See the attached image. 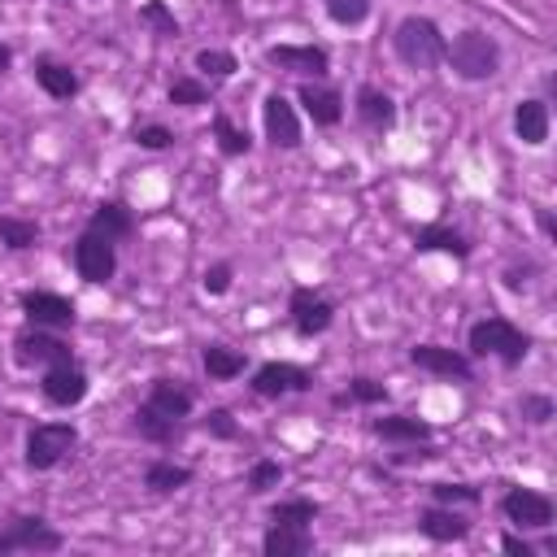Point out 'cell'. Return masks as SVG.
<instances>
[{"mask_svg":"<svg viewBox=\"0 0 557 557\" xmlns=\"http://www.w3.org/2000/svg\"><path fill=\"white\" fill-rule=\"evenodd\" d=\"M392 48H396L400 65H409V70H435V65L444 61L448 39H444V30H440L435 17L409 13V17L396 22V30H392Z\"/></svg>","mask_w":557,"mask_h":557,"instance_id":"obj_1","label":"cell"},{"mask_svg":"<svg viewBox=\"0 0 557 557\" xmlns=\"http://www.w3.org/2000/svg\"><path fill=\"white\" fill-rule=\"evenodd\" d=\"M466 348H470V357H496L500 366H522V357L531 352V339H527L522 326L492 313V318H479L466 331Z\"/></svg>","mask_w":557,"mask_h":557,"instance_id":"obj_2","label":"cell"},{"mask_svg":"<svg viewBox=\"0 0 557 557\" xmlns=\"http://www.w3.org/2000/svg\"><path fill=\"white\" fill-rule=\"evenodd\" d=\"M444 61L453 65L457 78H466V83H487V78L500 70V44H496L492 35H483V30H461V35L448 39Z\"/></svg>","mask_w":557,"mask_h":557,"instance_id":"obj_3","label":"cell"},{"mask_svg":"<svg viewBox=\"0 0 557 557\" xmlns=\"http://www.w3.org/2000/svg\"><path fill=\"white\" fill-rule=\"evenodd\" d=\"M74 444H78L74 422H35L26 431V466L30 470H52L70 457Z\"/></svg>","mask_w":557,"mask_h":557,"instance_id":"obj_4","label":"cell"},{"mask_svg":"<svg viewBox=\"0 0 557 557\" xmlns=\"http://www.w3.org/2000/svg\"><path fill=\"white\" fill-rule=\"evenodd\" d=\"M61 548H65V535L52 522H44L39 513H22L0 531V557H9V553H61Z\"/></svg>","mask_w":557,"mask_h":557,"instance_id":"obj_5","label":"cell"},{"mask_svg":"<svg viewBox=\"0 0 557 557\" xmlns=\"http://www.w3.org/2000/svg\"><path fill=\"white\" fill-rule=\"evenodd\" d=\"M70 261H74L83 283H109L117 274V244L100 231H83L70 248Z\"/></svg>","mask_w":557,"mask_h":557,"instance_id":"obj_6","label":"cell"},{"mask_svg":"<svg viewBox=\"0 0 557 557\" xmlns=\"http://www.w3.org/2000/svg\"><path fill=\"white\" fill-rule=\"evenodd\" d=\"M287 313H292L296 335L313 339V335H322V331L335 322V300H331V296H322V292H313V287H292Z\"/></svg>","mask_w":557,"mask_h":557,"instance_id":"obj_7","label":"cell"},{"mask_svg":"<svg viewBox=\"0 0 557 557\" xmlns=\"http://www.w3.org/2000/svg\"><path fill=\"white\" fill-rule=\"evenodd\" d=\"M500 513L522 531H548L553 527V500L535 487H509L500 496Z\"/></svg>","mask_w":557,"mask_h":557,"instance_id":"obj_8","label":"cell"},{"mask_svg":"<svg viewBox=\"0 0 557 557\" xmlns=\"http://www.w3.org/2000/svg\"><path fill=\"white\" fill-rule=\"evenodd\" d=\"M13 361L17 366H57V361H74L70 344L61 335H52L48 326H26L13 339Z\"/></svg>","mask_w":557,"mask_h":557,"instance_id":"obj_9","label":"cell"},{"mask_svg":"<svg viewBox=\"0 0 557 557\" xmlns=\"http://www.w3.org/2000/svg\"><path fill=\"white\" fill-rule=\"evenodd\" d=\"M87 370L78 366V361H57V366H44V379H39V392H44V400L48 405H57V409H70V405H78L83 396H87Z\"/></svg>","mask_w":557,"mask_h":557,"instance_id":"obj_10","label":"cell"},{"mask_svg":"<svg viewBox=\"0 0 557 557\" xmlns=\"http://www.w3.org/2000/svg\"><path fill=\"white\" fill-rule=\"evenodd\" d=\"M313 387V374L305 366H292V361H265L252 370V392L261 400H274V396H292V392H309Z\"/></svg>","mask_w":557,"mask_h":557,"instance_id":"obj_11","label":"cell"},{"mask_svg":"<svg viewBox=\"0 0 557 557\" xmlns=\"http://www.w3.org/2000/svg\"><path fill=\"white\" fill-rule=\"evenodd\" d=\"M265 65L292 70V74H305V78H326L331 74V57L318 44H274V48H265Z\"/></svg>","mask_w":557,"mask_h":557,"instance_id":"obj_12","label":"cell"},{"mask_svg":"<svg viewBox=\"0 0 557 557\" xmlns=\"http://www.w3.org/2000/svg\"><path fill=\"white\" fill-rule=\"evenodd\" d=\"M22 313L30 326H48V331H70L74 326V300L57 296V292H22Z\"/></svg>","mask_w":557,"mask_h":557,"instance_id":"obj_13","label":"cell"},{"mask_svg":"<svg viewBox=\"0 0 557 557\" xmlns=\"http://www.w3.org/2000/svg\"><path fill=\"white\" fill-rule=\"evenodd\" d=\"M261 122H265V139L274 148H296L300 144V117H296V104L278 91H270L261 100Z\"/></svg>","mask_w":557,"mask_h":557,"instance_id":"obj_14","label":"cell"},{"mask_svg":"<svg viewBox=\"0 0 557 557\" xmlns=\"http://www.w3.org/2000/svg\"><path fill=\"white\" fill-rule=\"evenodd\" d=\"M409 361L426 374H440V379H461V383L474 379V361L457 348H444V344H418V348H409Z\"/></svg>","mask_w":557,"mask_h":557,"instance_id":"obj_15","label":"cell"},{"mask_svg":"<svg viewBox=\"0 0 557 557\" xmlns=\"http://www.w3.org/2000/svg\"><path fill=\"white\" fill-rule=\"evenodd\" d=\"M191 405H196V396H191V387H183L178 379H152V387H148V396H144V409H152L157 418L178 422V426H183V418L191 413Z\"/></svg>","mask_w":557,"mask_h":557,"instance_id":"obj_16","label":"cell"},{"mask_svg":"<svg viewBox=\"0 0 557 557\" xmlns=\"http://www.w3.org/2000/svg\"><path fill=\"white\" fill-rule=\"evenodd\" d=\"M357 122H361L366 131H374V135L392 131V126H396V100H392L383 87L361 83V87H357Z\"/></svg>","mask_w":557,"mask_h":557,"instance_id":"obj_17","label":"cell"},{"mask_svg":"<svg viewBox=\"0 0 557 557\" xmlns=\"http://www.w3.org/2000/svg\"><path fill=\"white\" fill-rule=\"evenodd\" d=\"M418 531L435 544H453V540H466L470 535V522L457 513V505H431L418 513Z\"/></svg>","mask_w":557,"mask_h":557,"instance_id":"obj_18","label":"cell"},{"mask_svg":"<svg viewBox=\"0 0 557 557\" xmlns=\"http://www.w3.org/2000/svg\"><path fill=\"white\" fill-rule=\"evenodd\" d=\"M313 548V531L296 527V522H270L261 535V553L265 557H305Z\"/></svg>","mask_w":557,"mask_h":557,"instance_id":"obj_19","label":"cell"},{"mask_svg":"<svg viewBox=\"0 0 557 557\" xmlns=\"http://www.w3.org/2000/svg\"><path fill=\"white\" fill-rule=\"evenodd\" d=\"M296 100L305 104V113L313 117V126H339L344 117V96L335 87H322V83H300Z\"/></svg>","mask_w":557,"mask_h":557,"instance_id":"obj_20","label":"cell"},{"mask_svg":"<svg viewBox=\"0 0 557 557\" xmlns=\"http://www.w3.org/2000/svg\"><path fill=\"white\" fill-rule=\"evenodd\" d=\"M87 231H100V235H109L113 244H122V239L135 235V218H131V209H126L122 200H100V205L91 209V218H87Z\"/></svg>","mask_w":557,"mask_h":557,"instance_id":"obj_21","label":"cell"},{"mask_svg":"<svg viewBox=\"0 0 557 557\" xmlns=\"http://www.w3.org/2000/svg\"><path fill=\"white\" fill-rule=\"evenodd\" d=\"M513 135L527 144V148H540L548 139V104L544 100H518L513 109Z\"/></svg>","mask_w":557,"mask_h":557,"instance_id":"obj_22","label":"cell"},{"mask_svg":"<svg viewBox=\"0 0 557 557\" xmlns=\"http://www.w3.org/2000/svg\"><path fill=\"white\" fill-rule=\"evenodd\" d=\"M413 248L418 252H453L457 261H466L470 257V239L461 235V231H453V226H444V222H431V226H418L413 231Z\"/></svg>","mask_w":557,"mask_h":557,"instance_id":"obj_23","label":"cell"},{"mask_svg":"<svg viewBox=\"0 0 557 557\" xmlns=\"http://www.w3.org/2000/svg\"><path fill=\"white\" fill-rule=\"evenodd\" d=\"M35 83H39L52 100L78 96V74H74L65 61H57V57H39V61H35Z\"/></svg>","mask_w":557,"mask_h":557,"instance_id":"obj_24","label":"cell"},{"mask_svg":"<svg viewBox=\"0 0 557 557\" xmlns=\"http://www.w3.org/2000/svg\"><path fill=\"white\" fill-rule=\"evenodd\" d=\"M374 435L387 444H426L431 426L413 413H387V418H374Z\"/></svg>","mask_w":557,"mask_h":557,"instance_id":"obj_25","label":"cell"},{"mask_svg":"<svg viewBox=\"0 0 557 557\" xmlns=\"http://www.w3.org/2000/svg\"><path fill=\"white\" fill-rule=\"evenodd\" d=\"M200 361H205L209 379H218V383H226V379L244 374V366H248V357H244L239 348H226V344H205Z\"/></svg>","mask_w":557,"mask_h":557,"instance_id":"obj_26","label":"cell"},{"mask_svg":"<svg viewBox=\"0 0 557 557\" xmlns=\"http://www.w3.org/2000/svg\"><path fill=\"white\" fill-rule=\"evenodd\" d=\"M187 483H191V470L187 466H174L165 457H157V461L144 466V487H152V492H178Z\"/></svg>","mask_w":557,"mask_h":557,"instance_id":"obj_27","label":"cell"},{"mask_svg":"<svg viewBox=\"0 0 557 557\" xmlns=\"http://www.w3.org/2000/svg\"><path fill=\"white\" fill-rule=\"evenodd\" d=\"M0 244H4V248H13V252H22V248H35V244H39V222L4 213V218H0Z\"/></svg>","mask_w":557,"mask_h":557,"instance_id":"obj_28","label":"cell"},{"mask_svg":"<svg viewBox=\"0 0 557 557\" xmlns=\"http://www.w3.org/2000/svg\"><path fill=\"white\" fill-rule=\"evenodd\" d=\"M213 135H218V148H222L226 157H244V152L252 148V135H248V131H239L226 113H213Z\"/></svg>","mask_w":557,"mask_h":557,"instance_id":"obj_29","label":"cell"},{"mask_svg":"<svg viewBox=\"0 0 557 557\" xmlns=\"http://www.w3.org/2000/svg\"><path fill=\"white\" fill-rule=\"evenodd\" d=\"M196 70H200L205 78L222 83V78H231V74L239 70V61H235L231 52H222V48H200V52H196Z\"/></svg>","mask_w":557,"mask_h":557,"instance_id":"obj_30","label":"cell"},{"mask_svg":"<svg viewBox=\"0 0 557 557\" xmlns=\"http://www.w3.org/2000/svg\"><path fill=\"white\" fill-rule=\"evenodd\" d=\"M318 518V500L309 496H292V500H278L270 509V522H296V527H309Z\"/></svg>","mask_w":557,"mask_h":557,"instance_id":"obj_31","label":"cell"},{"mask_svg":"<svg viewBox=\"0 0 557 557\" xmlns=\"http://www.w3.org/2000/svg\"><path fill=\"white\" fill-rule=\"evenodd\" d=\"M322 9H326V17L335 26H361L370 17L374 0H322Z\"/></svg>","mask_w":557,"mask_h":557,"instance_id":"obj_32","label":"cell"},{"mask_svg":"<svg viewBox=\"0 0 557 557\" xmlns=\"http://www.w3.org/2000/svg\"><path fill=\"white\" fill-rule=\"evenodd\" d=\"M135 431L144 435V440H152V444H170L174 435H178V422H165V418H157L152 409H135Z\"/></svg>","mask_w":557,"mask_h":557,"instance_id":"obj_33","label":"cell"},{"mask_svg":"<svg viewBox=\"0 0 557 557\" xmlns=\"http://www.w3.org/2000/svg\"><path fill=\"white\" fill-rule=\"evenodd\" d=\"M335 400H339V405H344V400H357V405H383V400H387V387L361 374V379H348V392H339Z\"/></svg>","mask_w":557,"mask_h":557,"instance_id":"obj_34","label":"cell"},{"mask_svg":"<svg viewBox=\"0 0 557 557\" xmlns=\"http://www.w3.org/2000/svg\"><path fill=\"white\" fill-rule=\"evenodd\" d=\"M431 496L435 505H479L483 492L474 483H431Z\"/></svg>","mask_w":557,"mask_h":557,"instance_id":"obj_35","label":"cell"},{"mask_svg":"<svg viewBox=\"0 0 557 557\" xmlns=\"http://www.w3.org/2000/svg\"><path fill=\"white\" fill-rule=\"evenodd\" d=\"M139 22H148L157 35H178V17L165 9V0H144L139 4Z\"/></svg>","mask_w":557,"mask_h":557,"instance_id":"obj_36","label":"cell"},{"mask_svg":"<svg viewBox=\"0 0 557 557\" xmlns=\"http://www.w3.org/2000/svg\"><path fill=\"white\" fill-rule=\"evenodd\" d=\"M278 483H283V466H278V461L257 457V461L248 466V492H270V487H278Z\"/></svg>","mask_w":557,"mask_h":557,"instance_id":"obj_37","label":"cell"},{"mask_svg":"<svg viewBox=\"0 0 557 557\" xmlns=\"http://www.w3.org/2000/svg\"><path fill=\"white\" fill-rule=\"evenodd\" d=\"M209 100V87L200 78H174L170 83V104H183V109H196Z\"/></svg>","mask_w":557,"mask_h":557,"instance_id":"obj_38","label":"cell"},{"mask_svg":"<svg viewBox=\"0 0 557 557\" xmlns=\"http://www.w3.org/2000/svg\"><path fill=\"white\" fill-rule=\"evenodd\" d=\"M135 144H139V148H148V152H161V148H170V144H174V131H170V126H161V122H144V126H135Z\"/></svg>","mask_w":557,"mask_h":557,"instance_id":"obj_39","label":"cell"},{"mask_svg":"<svg viewBox=\"0 0 557 557\" xmlns=\"http://www.w3.org/2000/svg\"><path fill=\"white\" fill-rule=\"evenodd\" d=\"M205 426H209V435H213V440H235V435H239V426H235L231 409H209Z\"/></svg>","mask_w":557,"mask_h":557,"instance_id":"obj_40","label":"cell"},{"mask_svg":"<svg viewBox=\"0 0 557 557\" xmlns=\"http://www.w3.org/2000/svg\"><path fill=\"white\" fill-rule=\"evenodd\" d=\"M200 287H205L209 296H222V292L231 287V265H226V261L209 265V270H205V278H200Z\"/></svg>","mask_w":557,"mask_h":557,"instance_id":"obj_41","label":"cell"},{"mask_svg":"<svg viewBox=\"0 0 557 557\" xmlns=\"http://www.w3.org/2000/svg\"><path fill=\"white\" fill-rule=\"evenodd\" d=\"M522 418L535 422V426H544L553 418V400L548 396H522Z\"/></svg>","mask_w":557,"mask_h":557,"instance_id":"obj_42","label":"cell"},{"mask_svg":"<svg viewBox=\"0 0 557 557\" xmlns=\"http://www.w3.org/2000/svg\"><path fill=\"white\" fill-rule=\"evenodd\" d=\"M500 548H505V553H513V557H535V548H531L522 535H505V540H500Z\"/></svg>","mask_w":557,"mask_h":557,"instance_id":"obj_43","label":"cell"},{"mask_svg":"<svg viewBox=\"0 0 557 557\" xmlns=\"http://www.w3.org/2000/svg\"><path fill=\"white\" fill-rule=\"evenodd\" d=\"M9 65H13V52H9V48H4V44H0V74H4V70H9Z\"/></svg>","mask_w":557,"mask_h":557,"instance_id":"obj_44","label":"cell"}]
</instances>
